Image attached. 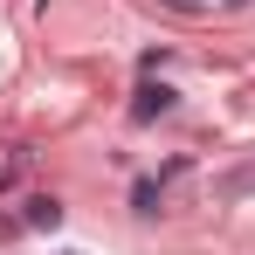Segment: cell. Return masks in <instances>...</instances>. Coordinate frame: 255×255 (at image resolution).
Returning <instances> with one entry per match:
<instances>
[{
  "label": "cell",
  "instance_id": "1",
  "mask_svg": "<svg viewBox=\"0 0 255 255\" xmlns=\"http://www.w3.org/2000/svg\"><path fill=\"white\" fill-rule=\"evenodd\" d=\"M55 221H62L55 200H28V228H55Z\"/></svg>",
  "mask_w": 255,
  "mask_h": 255
},
{
  "label": "cell",
  "instance_id": "2",
  "mask_svg": "<svg viewBox=\"0 0 255 255\" xmlns=\"http://www.w3.org/2000/svg\"><path fill=\"white\" fill-rule=\"evenodd\" d=\"M131 207H138V214H159V186L138 179V186H131Z\"/></svg>",
  "mask_w": 255,
  "mask_h": 255
},
{
  "label": "cell",
  "instance_id": "3",
  "mask_svg": "<svg viewBox=\"0 0 255 255\" xmlns=\"http://www.w3.org/2000/svg\"><path fill=\"white\" fill-rule=\"evenodd\" d=\"M152 111H166V90L145 83V90H138V118H152Z\"/></svg>",
  "mask_w": 255,
  "mask_h": 255
}]
</instances>
